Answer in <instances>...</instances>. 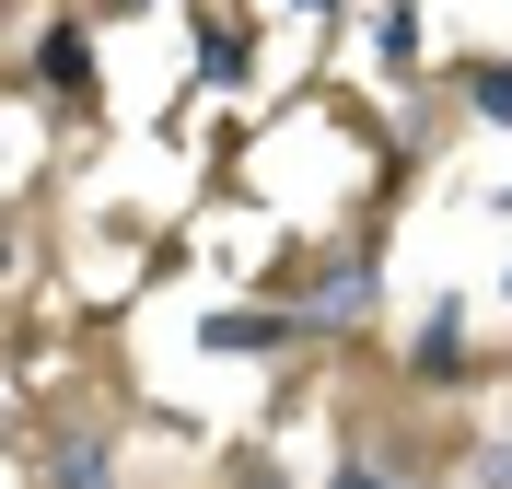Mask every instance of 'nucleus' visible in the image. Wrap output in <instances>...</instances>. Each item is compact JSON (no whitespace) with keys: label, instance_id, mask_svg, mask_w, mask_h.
<instances>
[{"label":"nucleus","instance_id":"obj_2","mask_svg":"<svg viewBox=\"0 0 512 489\" xmlns=\"http://www.w3.org/2000/svg\"><path fill=\"white\" fill-rule=\"evenodd\" d=\"M466 94H478L489 117H501V129H512V70H466Z\"/></svg>","mask_w":512,"mask_h":489},{"label":"nucleus","instance_id":"obj_3","mask_svg":"<svg viewBox=\"0 0 512 489\" xmlns=\"http://www.w3.org/2000/svg\"><path fill=\"white\" fill-rule=\"evenodd\" d=\"M338 489H396V478H384V466H350V478H338Z\"/></svg>","mask_w":512,"mask_h":489},{"label":"nucleus","instance_id":"obj_1","mask_svg":"<svg viewBox=\"0 0 512 489\" xmlns=\"http://www.w3.org/2000/svg\"><path fill=\"white\" fill-rule=\"evenodd\" d=\"M315 303H326V315H361V303H373V268H338V280H326Z\"/></svg>","mask_w":512,"mask_h":489}]
</instances>
